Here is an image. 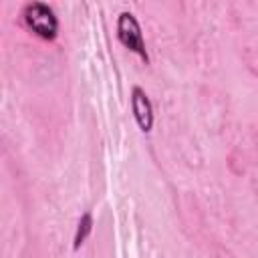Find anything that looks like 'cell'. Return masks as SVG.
<instances>
[{"label":"cell","mask_w":258,"mask_h":258,"mask_svg":"<svg viewBox=\"0 0 258 258\" xmlns=\"http://www.w3.org/2000/svg\"><path fill=\"white\" fill-rule=\"evenodd\" d=\"M24 22L28 24V28L38 34L44 40H52L58 34V20L52 12V8L44 2H30L24 6L22 10Z\"/></svg>","instance_id":"6da1fadb"},{"label":"cell","mask_w":258,"mask_h":258,"mask_svg":"<svg viewBox=\"0 0 258 258\" xmlns=\"http://www.w3.org/2000/svg\"><path fill=\"white\" fill-rule=\"evenodd\" d=\"M117 38L125 48L135 52L143 62H149L147 48H145L143 34H141V26H139L137 18L131 12H121L119 14V18H117Z\"/></svg>","instance_id":"7a4b0ae2"},{"label":"cell","mask_w":258,"mask_h":258,"mask_svg":"<svg viewBox=\"0 0 258 258\" xmlns=\"http://www.w3.org/2000/svg\"><path fill=\"white\" fill-rule=\"evenodd\" d=\"M131 109H133V115H135V121L139 125L141 131H151L153 127V107H151V101L149 97L145 95V91L141 87H133L131 91Z\"/></svg>","instance_id":"3957f363"},{"label":"cell","mask_w":258,"mask_h":258,"mask_svg":"<svg viewBox=\"0 0 258 258\" xmlns=\"http://www.w3.org/2000/svg\"><path fill=\"white\" fill-rule=\"evenodd\" d=\"M91 230H93V216H91V212H85V214L81 216L79 224H77V232H75V244H73V248H75V250H79V248L85 244V240L89 238Z\"/></svg>","instance_id":"277c9868"}]
</instances>
